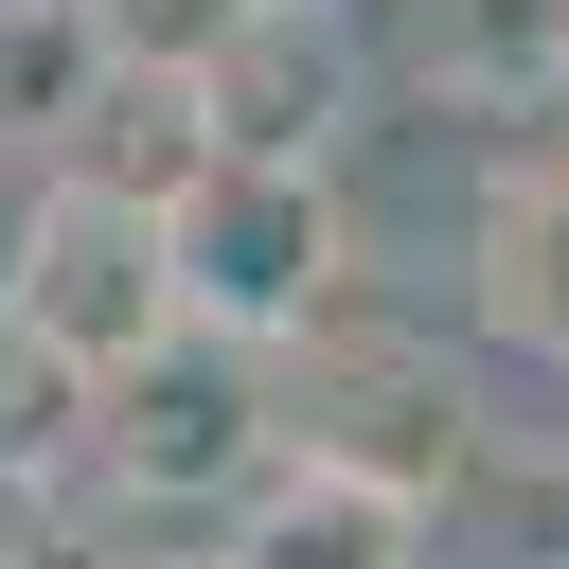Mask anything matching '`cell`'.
Listing matches in <instances>:
<instances>
[{
  "mask_svg": "<svg viewBox=\"0 0 569 569\" xmlns=\"http://www.w3.org/2000/svg\"><path fill=\"white\" fill-rule=\"evenodd\" d=\"M267 391H284V445L302 462H356V480H391V498H462L480 480V445H498V409H480V373L445 356V338H409V320H320L302 356H267Z\"/></svg>",
  "mask_w": 569,
  "mask_h": 569,
  "instance_id": "7a4b0ae2",
  "label": "cell"
},
{
  "mask_svg": "<svg viewBox=\"0 0 569 569\" xmlns=\"http://www.w3.org/2000/svg\"><path fill=\"white\" fill-rule=\"evenodd\" d=\"M0 160H18V142H0Z\"/></svg>",
  "mask_w": 569,
  "mask_h": 569,
  "instance_id": "9c48e42d",
  "label": "cell"
},
{
  "mask_svg": "<svg viewBox=\"0 0 569 569\" xmlns=\"http://www.w3.org/2000/svg\"><path fill=\"white\" fill-rule=\"evenodd\" d=\"M178 302L231 356H302L320 320H356V213L320 160H213L178 196Z\"/></svg>",
  "mask_w": 569,
  "mask_h": 569,
  "instance_id": "6da1fadb",
  "label": "cell"
},
{
  "mask_svg": "<svg viewBox=\"0 0 569 569\" xmlns=\"http://www.w3.org/2000/svg\"><path fill=\"white\" fill-rule=\"evenodd\" d=\"M0 338H36V356L89 373V391H124L142 356H178V338H196V302H178V213H142V196H107V178H36Z\"/></svg>",
  "mask_w": 569,
  "mask_h": 569,
  "instance_id": "3957f363",
  "label": "cell"
},
{
  "mask_svg": "<svg viewBox=\"0 0 569 569\" xmlns=\"http://www.w3.org/2000/svg\"><path fill=\"white\" fill-rule=\"evenodd\" d=\"M267 462H284V391H267V356H231V338H178V356H142V373L89 409V480H107V498H160V516H231Z\"/></svg>",
  "mask_w": 569,
  "mask_h": 569,
  "instance_id": "277c9868",
  "label": "cell"
},
{
  "mask_svg": "<svg viewBox=\"0 0 569 569\" xmlns=\"http://www.w3.org/2000/svg\"><path fill=\"white\" fill-rule=\"evenodd\" d=\"M107 0H0V142L18 160H53L89 107H107Z\"/></svg>",
  "mask_w": 569,
  "mask_h": 569,
  "instance_id": "ba28073f",
  "label": "cell"
},
{
  "mask_svg": "<svg viewBox=\"0 0 569 569\" xmlns=\"http://www.w3.org/2000/svg\"><path fill=\"white\" fill-rule=\"evenodd\" d=\"M462 320L516 373H569V142L516 160V178H480V213H462Z\"/></svg>",
  "mask_w": 569,
  "mask_h": 569,
  "instance_id": "52a82bcc",
  "label": "cell"
},
{
  "mask_svg": "<svg viewBox=\"0 0 569 569\" xmlns=\"http://www.w3.org/2000/svg\"><path fill=\"white\" fill-rule=\"evenodd\" d=\"M196 569H427V498H391V480H356V462H267L231 516H213V551Z\"/></svg>",
  "mask_w": 569,
  "mask_h": 569,
  "instance_id": "8992f818",
  "label": "cell"
},
{
  "mask_svg": "<svg viewBox=\"0 0 569 569\" xmlns=\"http://www.w3.org/2000/svg\"><path fill=\"white\" fill-rule=\"evenodd\" d=\"M213 107V160H338L356 107H373V53H356V0H249L196 71Z\"/></svg>",
  "mask_w": 569,
  "mask_h": 569,
  "instance_id": "5b68a950",
  "label": "cell"
}]
</instances>
